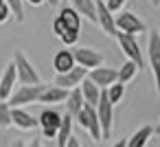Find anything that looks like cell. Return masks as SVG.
<instances>
[{
	"label": "cell",
	"mask_w": 160,
	"mask_h": 147,
	"mask_svg": "<svg viewBox=\"0 0 160 147\" xmlns=\"http://www.w3.org/2000/svg\"><path fill=\"white\" fill-rule=\"evenodd\" d=\"M88 73L90 70H86V68H81V66H75L70 73H66V75H55V86H59V88H64V90H75V88H79L86 79H88Z\"/></svg>",
	"instance_id": "cell-9"
},
{
	"label": "cell",
	"mask_w": 160,
	"mask_h": 147,
	"mask_svg": "<svg viewBox=\"0 0 160 147\" xmlns=\"http://www.w3.org/2000/svg\"><path fill=\"white\" fill-rule=\"evenodd\" d=\"M97 24L103 29V33L116 38L118 29H116V16L108 9L105 0H97Z\"/></svg>",
	"instance_id": "cell-10"
},
{
	"label": "cell",
	"mask_w": 160,
	"mask_h": 147,
	"mask_svg": "<svg viewBox=\"0 0 160 147\" xmlns=\"http://www.w3.org/2000/svg\"><path fill=\"white\" fill-rule=\"evenodd\" d=\"M38 121H40V127L42 129H55V132H59L62 121H64V114H59L55 108H44L40 112Z\"/></svg>",
	"instance_id": "cell-14"
},
{
	"label": "cell",
	"mask_w": 160,
	"mask_h": 147,
	"mask_svg": "<svg viewBox=\"0 0 160 147\" xmlns=\"http://www.w3.org/2000/svg\"><path fill=\"white\" fill-rule=\"evenodd\" d=\"M138 70H140V68H138V64H134V62H129V59H127V62L118 68V81H121V84H129V81L138 75Z\"/></svg>",
	"instance_id": "cell-23"
},
{
	"label": "cell",
	"mask_w": 160,
	"mask_h": 147,
	"mask_svg": "<svg viewBox=\"0 0 160 147\" xmlns=\"http://www.w3.org/2000/svg\"><path fill=\"white\" fill-rule=\"evenodd\" d=\"M0 101H2V99H0Z\"/></svg>",
	"instance_id": "cell-41"
},
{
	"label": "cell",
	"mask_w": 160,
	"mask_h": 147,
	"mask_svg": "<svg viewBox=\"0 0 160 147\" xmlns=\"http://www.w3.org/2000/svg\"><path fill=\"white\" fill-rule=\"evenodd\" d=\"M16 84H18V68H16V62H9L0 75V99L9 101V97L16 90Z\"/></svg>",
	"instance_id": "cell-11"
},
{
	"label": "cell",
	"mask_w": 160,
	"mask_h": 147,
	"mask_svg": "<svg viewBox=\"0 0 160 147\" xmlns=\"http://www.w3.org/2000/svg\"><path fill=\"white\" fill-rule=\"evenodd\" d=\"M27 3H29L31 7H42V5L46 3V0H27Z\"/></svg>",
	"instance_id": "cell-32"
},
{
	"label": "cell",
	"mask_w": 160,
	"mask_h": 147,
	"mask_svg": "<svg viewBox=\"0 0 160 147\" xmlns=\"http://www.w3.org/2000/svg\"><path fill=\"white\" fill-rule=\"evenodd\" d=\"M88 79H92L101 90H108L110 86H114L118 81V68H108V66L94 68L88 73Z\"/></svg>",
	"instance_id": "cell-12"
},
{
	"label": "cell",
	"mask_w": 160,
	"mask_h": 147,
	"mask_svg": "<svg viewBox=\"0 0 160 147\" xmlns=\"http://www.w3.org/2000/svg\"><path fill=\"white\" fill-rule=\"evenodd\" d=\"M156 134H160V123H158V125H156Z\"/></svg>",
	"instance_id": "cell-36"
},
{
	"label": "cell",
	"mask_w": 160,
	"mask_h": 147,
	"mask_svg": "<svg viewBox=\"0 0 160 147\" xmlns=\"http://www.w3.org/2000/svg\"><path fill=\"white\" fill-rule=\"evenodd\" d=\"M158 5H160V0H158Z\"/></svg>",
	"instance_id": "cell-40"
},
{
	"label": "cell",
	"mask_w": 160,
	"mask_h": 147,
	"mask_svg": "<svg viewBox=\"0 0 160 147\" xmlns=\"http://www.w3.org/2000/svg\"><path fill=\"white\" fill-rule=\"evenodd\" d=\"M151 5H153V7H158V0H151Z\"/></svg>",
	"instance_id": "cell-39"
},
{
	"label": "cell",
	"mask_w": 160,
	"mask_h": 147,
	"mask_svg": "<svg viewBox=\"0 0 160 147\" xmlns=\"http://www.w3.org/2000/svg\"><path fill=\"white\" fill-rule=\"evenodd\" d=\"M48 3H51V5H57V3H59V0H48Z\"/></svg>",
	"instance_id": "cell-38"
},
{
	"label": "cell",
	"mask_w": 160,
	"mask_h": 147,
	"mask_svg": "<svg viewBox=\"0 0 160 147\" xmlns=\"http://www.w3.org/2000/svg\"><path fill=\"white\" fill-rule=\"evenodd\" d=\"M72 53H75L77 66H81V68H86V70H94V68H101V66H103V53L97 51V48H90V46H75Z\"/></svg>",
	"instance_id": "cell-7"
},
{
	"label": "cell",
	"mask_w": 160,
	"mask_h": 147,
	"mask_svg": "<svg viewBox=\"0 0 160 147\" xmlns=\"http://www.w3.org/2000/svg\"><path fill=\"white\" fill-rule=\"evenodd\" d=\"M81 92H83V99H86V105H92V108H97L99 105V99H101V88L92 81V79H86L81 86Z\"/></svg>",
	"instance_id": "cell-20"
},
{
	"label": "cell",
	"mask_w": 160,
	"mask_h": 147,
	"mask_svg": "<svg viewBox=\"0 0 160 147\" xmlns=\"http://www.w3.org/2000/svg\"><path fill=\"white\" fill-rule=\"evenodd\" d=\"M62 22H64V27L66 29H70V31H79L81 29V16L70 7V5H64L62 9H59V16H57Z\"/></svg>",
	"instance_id": "cell-18"
},
{
	"label": "cell",
	"mask_w": 160,
	"mask_h": 147,
	"mask_svg": "<svg viewBox=\"0 0 160 147\" xmlns=\"http://www.w3.org/2000/svg\"><path fill=\"white\" fill-rule=\"evenodd\" d=\"M153 132H156V127H151V125H142V127H138V129L127 138V147H147V143L151 140Z\"/></svg>",
	"instance_id": "cell-19"
},
{
	"label": "cell",
	"mask_w": 160,
	"mask_h": 147,
	"mask_svg": "<svg viewBox=\"0 0 160 147\" xmlns=\"http://www.w3.org/2000/svg\"><path fill=\"white\" fill-rule=\"evenodd\" d=\"M11 112H13V108L9 105V101H0V129H7L13 125Z\"/></svg>",
	"instance_id": "cell-24"
},
{
	"label": "cell",
	"mask_w": 160,
	"mask_h": 147,
	"mask_svg": "<svg viewBox=\"0 0 160 147\" xmlns=\"http://www.w3.org/2000/svg\"><path fill=\"white\" fill-rule=\"evenodd\" d=\"M116 42H118V48L123 51V55H125V57H127L129 62L138 64V68H142V66H145L142 48H140V44H138L136 35H127V33H116Z\"/></svg>",
	"instance_id": "cell-5"
},
{
	"label": "cell",
	"mask_w": 160,
	"mask_h": 147,
	"mask_svg": "<svg viewBox=\"0 0 160 147\" xmlns=\"http://www.w3.org/2000/svg\"><path fill=\"white\" fill-rule=\"evenodd\" d=\"M147 59L153 73V84H156V92L160 97V33L158 31H149L147 38Z\"/></svg>",
	"instance_id": "cell-4"
},
{
	"label": "cell",
	"mask_w": 160,
	"mask_h": 147,
	"mask_svg": "<svg viewBox=\"0 0 160 147\" xmlns=\"http://www.w3.org/2000/svg\"><path fill=\"white\" fill-rule=\"evenodd\" d=\"M66 147H81V143H79V138L77 136H70V140H68V145Z\"/></svg>",
	"instance_id": "cell-31"
},
{
	"label": "cell",
	"mask_w": 160,
	"mask_h": 147,
	"mask_svg": "<svg viewBox=\"0 0 160 147\" xmlns=\"http://www.w3.org/2000/svg\"><path fill=\"white\" fill-rule=\"evenodd\" d=\"M75 66H77V62H75V53L70 48H62V51H57L53 55V68H55L57 75H66Z\"/></svg>",
	"instance_id": "cell-13"
},
{
	"label": "cell",
	"mask_w": 160,
	"mask_h": 147,
	"mask_svg": "<svg viewBox=\"0 0 160 147\" xmlns=\"http://www.w3.org/2000/svg\"><path fill=\"white\" fill-rule=\"evenodd\" d=\"M108 97H110V101L116 105V103H121L123 101V97H125V84H121V81H116L114 86H110L108 88Z\"/></svg>",
	"instance_id": "cell-26"
},
{
	"label": "cell",
	"mask_w": 160,
	"mask_h": 147,
	"mask_svg": "<svg viewBox=\"0 0 160 147\" xmlns=\"http://www.w3.org/2000/svg\"><path fill=\"white\" fill-rule=\"evenodd\" d=\"M11 147H27V145H24L22 140H13V145H11Z\"/></svg>",
	"instance_id": "cell-34"
},
{
	"label": "cell",
	"mask_w": 160,
	"mask_h": 147,
	"mask_svg": "<svg viewBox=\"0 0 160 147\" xmlns=\"http://www.w3.org/2000/svg\"><path fill=\"white\" fill-rule=\"evenodd\" d=\"M68 94H70V90H64V88H59V86H46V90L40 94V101L38 103H44V105H51V103H64L66 99H68Z\"/></svg>",
	"instance_id": "cell-16"
},
{
	"label": "cell",
	"mask_w": 160,
	"mask_h": 147,
	"mask_svg": "<svg viewBox=\"0 0 160 147\" xmlns=\"http://www.w3.org/2000/svg\"><path fill=\"white\" fill-rule=\"evenodd\" d=\"M116 29H118V33H127V35L147 33V24L134 11H121V13H116Z\"/></svg>",
	"instance_id": "cell-6"
},
{
	"label": "cell",
	"mask_w": 160,
	"mask_h": 147,
	"mask_svg": "<svg viewBox=\"0 0 160 147\" xmlns=\"http://www.w3.org/2000/svg\"><path fill=\"white\" fill-rule=\"evenodd\" d=\"M5 5H7V3H5V0H0V9H2V7H5Z\"/></svg>",
	"instance_id": "cell-37"
},
{
	"label": "cell",
	"mask_w": 160,
	"mask_h": 147,
	"mask_svg": "<svg viewBox=\"0 0 160 147\" xmlns=\"http://www.w3.org/2000/svg\"><path fill=\"white\" fill-rule=\"evenodd\" d=\"M48 84H38V86H18L13 90V94L9 97V105L11 108H24L29 103H38L40 94L46 90Z\"/></svg>",
	"instance_id": "cell-3"
},
{
	"label": "cell",
	"mask_w": 160,
	"mask_h": 147,
	"mask_svg": "<svg viewBox=\"0 0 160 147\" xmlns=\"http://www.w3.org/2000/svg\"><path fill=\"white\" fill-rule=\"evenodd\" d=\"M125 3L127 0H105V5H108V9L116 16V13H121L123 11V7H125Z\"/></svg>",
	"instance_id": "cell-28"
},
{
	"label": "cell",
	"mask_w": 160,
	"mask_h": 147,
	"mask_svg": "<svg viewBox=\"0 0 160 147\" xmlns=\"http://www.w3.org/2000/svg\"><path fill=\"white\" fill-rule=\"evenodd\" d=\"M66 108H68V114H70L72 119H77V114L86 108V99H83L81 88L70 90V94H68V99H66Z\"/></svg>",
	"instance_id": "cell-21"
},
{
	"label": "cell",
	"mask_w": 160,
	"mask_h": 147,
	"mask_svg": "<svg viewBox=\"0 0 160 147\" xmlns=\"http://www.w3.org/2000/svg\"><path fill=\"white\" fill-rule=\"evenodd\" d=\"M11 18H13V13H11V9H9V7L5 5L2 9H0V24H5V22H9Z\"/></svg>",
	"instance_id": "cell-30"
},
{
	"label": "cell",
	"mask_w": 160,
	"mask_h": 147,
	"mask_svg": "<svg viewBox=\"0 0 160 147\" xmlns=\"http://www.w3.org/2000/svg\"><path fill=\"white\" fill-rule=\"evenodd\" d=\"M75 121L79 123V127H81V129H86V132L90 134V138H92L94 143L103 140V129H101V121H99L97 108L86 105V108L77 114V119H75Z\"/></svg>",
	"instance_id": "cell-2"
},
{
	"label": "cell",
	"mask_w": 160,
	"mask_h": 147,
	"mask_svg": "<svg viewBox=\"0 0 160 147\" xmlns=\"http://www.w3.org/2000/svg\"><path fill=\"white\" fill-rule=\"evenodd\" d=\"M68 3L81 18L97 22V0H68Z\"/></svg>",
	"instance_id": "cell-17"
},
{
	"label": "cell",
	"mask_w": 160,
	"mask_h": 147,
	"mask_svg": "<svg viewBox=\"0 0 160 147\" xmlns=\"http://www.w3.org/2000/svg\"><path fill=\"white\" fill-rule=\"evenodd\" d=\"M29 147H44V145H42V143H40V140H33V143H31V145H29Z\"/></svg>",
	"instance_id": "cell-35"
},
{
	"label": "cell",
	"mask_w": 160,
	"mask_h": 147,
	"mask_svg": "<svg viewBox=\"0 0 160 147\" xmlns=\"http://www.w3.org/2000/svg\"><path fill=\"white\" fill-rule=\"evenodd\" d=\"M59 40H62V44H64L66 48H72V46H77V42H79V31H70V29H66L64 35H62Z\"/></svg>",
	"instance_id": "cell-27"
},
{
	"label": "cell",
	"mask_w": 160,
	"mask_h": 147,
	"mask_svg": "<svg viewBox=\"0 0 160 147\" xmlns=\"http://www.w3.org/2000/svg\"><path fill=\"white\" fill-rule=\"evenodd\" d=\"M72 116L66 112L64 114V121H62V127H59V132H57V138H55V145L57 147H66L68 145V140H70V136H72Z\"/></svg>",
	"instance_id": "cell-22"
},
{
	"label": "cell",
	"mask_w": 160,
	"mask_h": 147,
	"mask_svg": "<svg viewBox=\"0 0 160 147\" xmlns=\"http://www.w3.org/2000/svg\"><path fill=\"white\" fill-rule=\"evenodd\" d=\"M97 114H99V121H101L103 138H110L112 136V125H114V103L110 101L108 90L101 92V99H99V105H97Z\"/></svg>",
	"instance_id": "cell-8"
},
{
	"label": "cell",
	"mask_w": 160,
	"mask_h": 147,
	"mask_svg": "<svg viewBox=\"0 0 160 147\" xmlns=\"http://www.w3.org/2000/svg\"><path fill=\"white\" fill-rule=\"evenodd\" d=\"M5 3L11 9L16 22H24V0H5Z\"/></svg>",
	"instance_id": "cell-25"
},
{
	"label": "cell",
	"mask_w": 160,
	"mask_h": 147,
	"mask_svg": "<svg viewBox=\"0 0 160 147\" xmlns=\"http://www.w3.org/2000/svg\"><path fill=\"white\" fill-rule=\"evenodd\" d=\"M16 68H18V84L20 86H38L42 84V77L38 73V68L29 62V57L22 53V51H16Z\"/></svg>",
	"instance_id": "cell-1"
},
{
	"label": "cell",
	"mask_w": 160,
	"mask_h": 147,
	"mask_svg": "<svg viewBox=\"0 0 160 147\" xmlns=\"http://www.w3.org/2000/svg\"><path fill=\"white\" fill-rule=\"evenodd\" d=\"M11 116H13V125L18 127V129H35L38 125H40V121L29 112V110H24V108H13V112H11Z\"/></svg>",
	"instance_id": "cell-15"
},
{
	"label": "cell",
	"mask_w": 160,
	"mask_h": 147,
	"mask_svg": "<svg viewBox=\"0 0 160 147\" xmlns=\"http://www.w3.org/2000/svg\"><path fill=\"white\" fill-rule=\"evenodd\" d=\"M64 31H66L64 22H62L59 18H55V20H53V33H55L57 38H62V35H64Z\"/></svg>",
	"instance_id": "cell-29"
},
{
	"label": "cell",
	"mask_w": 160,
	"mask_h": 147,
	"mask_svg": "<svg viewBox=\"0 0 160 147\" xmlns=\"http://www.w3.org/2000/svg\"><path fill=\"white\" fill-rule=\"evenodd\" d=\"M112 147H127V138H121V140H116Z\"/></svg>",
	"instance_id": "cell-33"
}]
</instances>
